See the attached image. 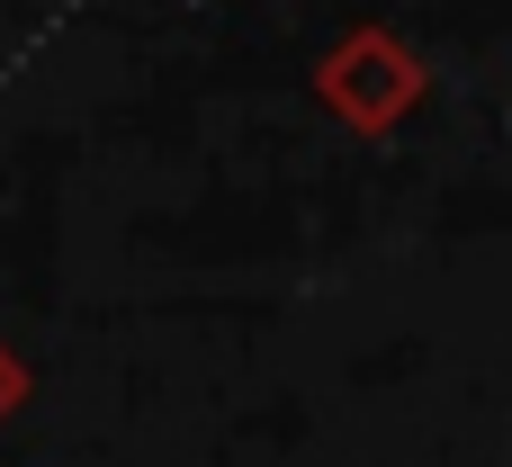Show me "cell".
<instances>
[{"instance_id": "cell-1", "label": "cell", "mask_w": 512, "mask_h": 467, "mask_svg": "<svg viewBox=\"0 0 512 467\" xmlns=\"http://www.w3.org/2000/svg\"><path fill=\"white\" fill-rule=\"evenodd\" d=\"M18 396H27V369H18V360H0V414H9Z\"/></svg>"}]
</instances>
